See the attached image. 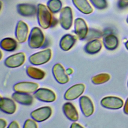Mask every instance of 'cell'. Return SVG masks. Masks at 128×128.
I'll use <instances>...</instances> for the list:
<instances>
[{"label":"cell","mask_w":128,"mask_h":128,"mask_svg":"<svg viewBox=\"0 0 128 128\" xmlns=\"http://www.w3.org/2000/svg\"><path fill=\"white\" fill-rule=\"evenodd\" d=\"M20 126L18 124L16 121H13L10 123L9 126H8V128H18Z\"/></svg>","instance_id":"30"},{"label":"cell","mask_w":128,"mask_h":128,"mask_svg":"<svg viewBox=\"0 0 128 128\" xmlns=\"http://www.w3.org/2000/svg\"><path fill=\"white\" fill-rule=\"evenodd\" d=\"M18 13L24 16H34L38 11L35 6L30 4H19L17 6Z\"/></svg>","instance_id":"17"},{"label":"cell","mask_w":128,"mask_h":128,"mask_svg":"<svg viewBox=\"0 0 128 128\" xmlns=\"http://www.w3.org/2000/svg\"><path fill=\"white\" fill-rule=\"evenodd\" d=\"M123 2H124L125 4L128 3V0H121Z\"/></svg>","instance_id":"35"},{"label":"cell","mask_w":128,"mask_h":128,"mask_svg":"<svg viewBox=\"0 0 128 128\" xmlns=\"http://www.w3.org/2000/svg\"><path fill=\"white\" fill-rule=\"evenodd\" d=\"M101 105L104 108L111 110H118L122 108L124 105L123 100L115 96H107L102 99Z\"/></svg>","instance_id":"9"},{"label":"cell","mask_w":128,"mask_h":128,"mask_svg":"<svg viewBox=\"0 0 128 128\" xmlns=\"http://www.w3.org/2000/svg\"><path fill=\"white\" fill-rule=\"evenodd\" d=\"M74 31L78 38L84 40L88 34V28L86 22L82 18H78L74 21Z\"/></svg>","instance_id":"12"},{"label":"cell","mask_w":128,"mask_h":128,"mask_svg":"<svg viewBox=\"0 0 128 128\" xmlns=\"http://www.w3.org/2000/svg\"><path fill=\"white\" fill-rule=\"evenodd\" d=\"M74 6L81 12L88 14H91L93 9L87 0H72Z\"/></svg>","instance_id":"20"},{"label":"cell","mask_w":128,"mask_h":128,"mask_svg":"<svg viewBox=\"0 0 128 128\" xmlns=\"http://www.w3.org/2000/svg\"><path fill=\"white\" fill-rule=\"evenodd\" d=\"M103 43L106 49L108 50H114L118 46V40L116 36L112 34H110L104 37Z\"/></svg>","instance_id":"22"},{"label":"cell","mask_w":128,"mask_h":128,"mask_svg":"<svg viewBox=\"0 0 128 128\" xmlns=\"http://www.w3.org/2000/svg\"><path fill=\"white\" fill-rule=\"evenodd\" d=\"M126 48L128 50V41L126 43Z\"/></svg>","instance_id":"36"},{"label":"cell","mask_w":128,"mask_h":128,"mask_svg":"<svg viewBox=\"0 0 128 128\" xmlns=\"http://www.w3.org/2000/svg\"><path fill=\"white\" fill-rule=\"evenodd\" d=\"M80 106L82 114L86 117L91 116L94 112V106L91 100L86 96H82L80 98Z\"/></svg>","instance_id":"13"},{"label":"cell","mask_w":128,"mask_h":128,"mask_svg":"<svg viewBox=\"0 0 128 128\" xmlns=\"http://www.w3.org/2000/svg\"><path fill=\"white\" fill-rule=\"evenodd\" d=\"M28 28L23 21L20 20L17 24L16 29V37L20 43L24 42L28 38Z\"/></svg>","instance_id":"14"},{"label":"cell","mask_w":128,"mask_h":128,"mask_svg":"<svg viewBox=\"0 0 128 128\" xmlns=\"http://www.w3.org/2000/svg\"><path fill=\"white\" fill-rule=\"evenodd\" d=\"M6 122L0 118V128H4L6 126Z\"/></svg>","instance_id":"31"},{"label":"cell","mask_w":128,"mask_h":128,"mask_svg":"<svg viewBox=\"0 0 128 128\" xmlns=\"http://www.w3.org/2000/svg\"><path fill=\"white\" fill-rule=\"evenodd\" d=\"M66 72L68 74H70L72 73V70L71 68H68L66 70Z\"/></svg>","instance_id":"34"},{"label":"cell","mask_w":128,"mask_h":128,"mask_svg":"<svg viewBox=\"0 0 128 128\" xmlns=\"http://www.w3.org/2000/svg\"><path fill=\"white\" fill-rule=\"evenodd\" d=\"M52 74L56 82L62 84H66L69 81V78L66 74L63 66L60 64H55L52 68Z\"/></svg>","instance_id":"11"},{"label":"cell","mask_w":128,"mask_h":128,"mask_svg":"<svg viewBox=\"0 0 128 128\" xmlns=\"http://www.w3.org/2000/svg\"><path fill=\"white\" fill-rule=\"evenodd\" d=\"M47 6L50 12L55 14L60 10L62 7V3L60 0H49Z\"/></svg>","instance_id":"25"},{"label":"cell","mask_w":128,"mask_h":128,"mask_svg":"<svg viewBox=\"0 0 128 128\" xmlns=\"http://www.w3.org/2000/svg\"><path fill=\"white\" fill-rule=\"evenodd\" d=\"M26 56L24 53L19 52L12 55L4 60V64L9 68H16L24 64Z\"/></svg>","instance_id":"8"},{"label":"cell","mask_w":128,"mask_h":128,"mask_svg":"<svg viewBox=\"0 0 128 128\" xmlns=\"http://www.w3.org/2000/svg\"><path fill=\"white\" fill-rule=\"evenodd\" d=\"M102 48V44L100 40H94L86 44L84 48V50L86 53L93 54L98 52L101 50Z\"/></svg>","instance_id":"21"},{"label":"cell","mask_w":128,"mask_h":128,"mask_svg":"<svg viewBox=\"0 0 128 128\" xmlns=\"http://www.w3.org/2000/svg\"><path fill=\"white\" fill-rule=\"evenodd\" d=\"M76 42L75 36L70 34L64 35L61 38L60 42V46L64 51L70 50L74 46Z\"/></svg>","instance_id":"19"},{"label":"cell","mask_w":128,"mask_h":128,"mask_svg":"<svg viewBox=\"0 0 128 128\" xmlns=\"http://www.w3.org/2000/svg\"><path fill=\"white\" fill-rule=\"evenodd\" d=\"M34 96L38 100L46 102H52L56 99L55 94L52 90L46 88L38 89L34 92Z\"/></svg>","instance_id":"7"},{"label":"cell","mask_w":128,"mask_h":128,"mask_svg":"<svg viewBox=\"0 0 128 128\" xmlns=\"http://www.w3.org/2000/svg\"><path fill=\"white\" fill-rule=\"evenodd\" d=\"M92 4L96 8L102 10L107 6V2L106 0H90Z\"/></svg>","instance_id":"27"},{"label":"cell","mask_w":128,"mask_h":128,"mask_svg":"<svg viewBox=\"0 0 128 128\" xmlns=\"http://www.w3.org/2000/svg\"><path fill=\"white\" fill-rule=\"evenodd\" d=\"M0 48L7 52H13L17 48V42L12 38H5L2 40L0 44Z\"/></svg>","instance_id":"23"},{"label":"cell","mask_w":128,"mask_h":128,"mask_svg":"<svg viewBox=\"0 0 128 128\" xmlns=\"http://www.w3.org/2000/svg\"></svg>","instance_id":"38"},{"label":"cell","mask_w":128,"mask_h":128,"mask_svg":"<svg viewBox=\"0 0 128 128\" xmlns=\"http://www.w3.org/2000/svg\"><path fill=\"white\" fill-rule=\"evenodd\" d=\"M12 98L22 105L30 106L33 102V97L28 94L15 92L12 95Z\"/></svg>","instance_id":"18"},{"label":"cell","mask_w":128,"mask_h":128,"mask_svg":"<svg viewBox=\"0 0 128 128\" xmlns=\"http://www.w3.org/2000/svg\"><path fill=\"white\" fill-rule=\"evenodd\" d=\"M38 85L36 83L23 82L15 84L13 88L16 92L31 94L34 92L38 90Z\"/></svg>","instance_id":"10"},{"label":"cell","mask_w":128,"mask_h":128,"mask_svg":"<svg viewBox=\"0 0 128 128\" xmlns=\"http://www.w3.org/2000/svg\"><path fill=\"white\" fill-rule=\"evenodd\" d=\"M52 114V110L50 106H44L32 111L30 113V116L34 120L40 122L50 118Z\"/></svg>","instance_id":"5"},{"label":"cell","mask_w":128,"mask_h":128,"mask_svg":"<svg viewBox=\"0 0 128 128\" xmlns=\"http://www.w3.org/2000/svg\"><path fill=\"white\" fill-rule=\"evenodd\" d=\"M65 116L70 121L76 122L78 120V114L74 106L70 102L65 103L62 106Z\"/></svg>","instance_id":"15"},{"label":"cell","mask_w":128,"mask_h":128,"mask_svg":"<svg viewBox=\"0 0 128 128\" xmlns=\"http://www.w3.org/2000/svg\"><path fill=\"white\" fill-rule=\"evenodd\" d=\"M126 21H127V22H128V18H127V20H126Z\"/></svg>","instance_id":"37"},{"label":"cell","mask_w":128,"mask_h":128,"mask_svg":"<svg viewBox=\"0 0 128 128\" xmlns=\"http://www.w3.org/2000/svg\"><path fill=\"white\" fill-rule=\"evenodd\" d=\"M85 86L82 84H78L70 87L65 92L64 98L67 100H74L78 98L84 92Z\"/></svg>","instance_id":"6"},{"label":"cell","mask_w":128,"mask_h":128,"mask_svg":"<svg viewBox=\"0 0 128 128\" xmlns=\"http://www.w3.org/2000/svg\"><path fill=\"white\" fill-rule=\"evenodd\" d=\"M26 74L30 78L36 80H41L45 76L44 71L32 66H28L27 68Z\"/></svg>","instance_id":"24"},{"label":"cell","mask_w":128,"mask_h":128,"mask_svg":"<svg viewBox=\"0 0 128 128\" xmlns=\"http://www.w3.org/2000/svg\"><path fill=\"white\" fill-rule=\"evenodd\" d=\"M52 50L50 48L35 53L28 58L29 62L33 65L40 66L47 63L51 58Z\"/></svg>","instance_id":"3"},{"label":"cell","mask_w":128,"mask_h":128,"mask_svg":"<svg viewBox=\"0 0 128 128\" xmlns=\"http://www.w3.org/2000/svg\"><path fill=\"white\" fill-rule=\"evenodd\" d=\"M37 16L38 24L42 28L47 29L52 24V16L44 5L39 4L38 6Z\"/></svg>","instance_id":"1"},{"label":"cell","mask_w":128,"mask_h":128,"mask_svg":"<svg viewBox=\"0 0 128 128\" xmlns=\"http://www.w3.org/2000/svg\"><path fill=\"white\" fill-rule=\"evenodd\" d=\"M44 36L41 30L37 27L34 28L28 38L29 46L32 49L39 48L44 45Z\"/></svg>","instance_id":"2"},{"label":"cell","mask_w":128,"mask_h":128,"mask_svg":"<svg viewBox=\"0 0 128 128\" xmlns=\"http://www.w3.org/2000/svg\"><path fill=\"white\" fill-rule=\"evenodd\" d=\"M72 12L71 8L66 6L62 9L60 16V22L62 27L66 30L70 29L72 24Z\"/></svg>","instance_id":"4"},{"label":"cell","mask_w":128,"mask_h":128,"mask_svg":"<svg viewBox=\"0 0 128 128\" xmlns=\"http://www.w3.org/2000/svg\"><path fill=\"white\" fill-rule=\"evenodd\" d=\"M110 79V76L108 74H100L94 76L92 78V82L95 84H100L108 82Z\"/></svg>","instance_id":"26"},{"label":"cell","mask_w":128,"mask_h":128,"mask_svg":"<svg viewBox=\"0 0 128 128\" xmlns=\"http://www.w3.org/2000/svg\"><path fill=\"white\" fill-rule=\"evenodd\" d=\"M70 128H83V126L78 123L74 122L72 124Z\"/></svg>","instance_id":"33"},{"label":"cell","mask_w":128,"mask_h":128,"mask_svg":"<svg viewBox=\"0 0 128 128\" xmlns=\"http://www.w3.org/2000/svg\"><path fill=\"white\" fill-rule=\"evenodd\" d=\"M92 30H92V32H90V34L89 36L88 35L87 36H91L94 38H100L102 36V34L100 32L95 30H94V32H93Z\"/></svg>","instance_id":"29"},{"label":"cell","mask_w":128,"mask_h":128,"mask_svg":"<svg viewBox=\"0 0 128 128\" xmlns=\"http://www.w3.org/2000/svg\"><path fill=\"white\" fill-rule=\"evenodd\" d=\"M34 121L30 119L27 120L25 122L23 127L24 128H36L38 126Z\"/></svg>","instance_id":"28"},{"label":"cell","mask_w":128,"mask_h":128,"mask_svg":"<svg viewBox=\"0 0 128 128\" xmlns=\"http://www.w3.org/2000/svg\"><path fill=\"white\" fill-rule=\"evenodd\" d=\"M0 110L7 114H13L15 112L16 106L11 99L6 98H1L0 102Z\"/></svg>","instance_id":"16"},{"label":"cell","mask_w":128,"mask_h":128,"mask_svg":"<svg viewBox=\"0 0 128 128\" xmlns=\"http://www.w3.org/2000/svg\"><path fill=\"white\" fill-rule=\"evenodd\" d=\"M124 113L128 115V99H127V100L126 102V104H125L124 106Z\"/></svg>","instance_id":"32"}]
</instances>
